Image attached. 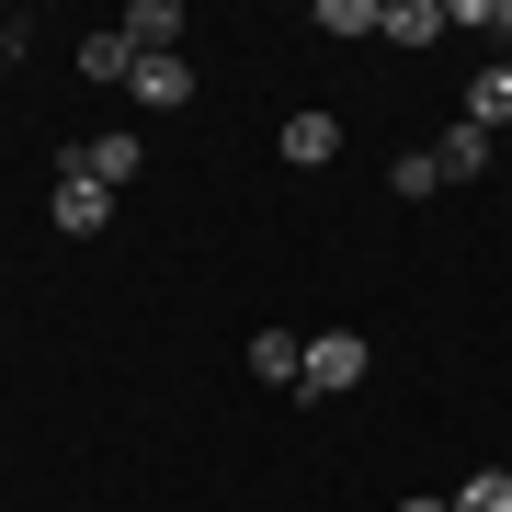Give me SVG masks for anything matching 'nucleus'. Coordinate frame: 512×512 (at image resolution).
Returning <instances> with one entry per match:
<instances>
[{
  "label": "nucleus",
  "instance_id": "ddd939ff",
  "mask_svg": "<svg viewBox=\"0 0 512 512\" xmlns=\"http://www.w3.org/2000/svg\"><path fill=\"white\" fill-rule=\"evenodd\" d=\"M399 512H456V501H399Z\"/></svg>",
  "mask_w": 512,
  "mask_h": 512
},
{
  "label": "nucleus",
  "instance_id": "f03ea898",
  "mask_svg": "<svg viewBox=\"0 0 512 512\" xmlns=\"http://www.w3.org/2000/svg\"><path fill=\"white\" fill-rule=\"evenodd\" d=\"M137 160H148V148H137L126 126H103V137H80V148H57V171H92V183H103V194H114V183H126V171H137Z\"/></svg>",
  "mask_w": 512,
  "mask_h": 512
},
{
  "label": "nucleus",
  "instance_id": "f8f14e48",
  "mask_svg": "<svg viewBox=\"0 0 512 512\" xmlns=\"http://www.w3.org/2000/svg\"><path fill=\"white\" fill-rule=\"evenodd\" d=\"M456 512H512V467H478L467 490H456Z\"/></svg>",
  "mask_w": 512,
  "mask_h": 512
},
{
  "label": "nucleus",
  "instance_id": "9b49d317",
  "mask_svg": "<svg viewBox=\"0 0 512 512\" xmlns=\"http://www.w3.org/2000/svg\"><path fill=\"white\" fill-rule=\"evenodd\" d=\"M126 69H137L126 35H92V46H80V80H126Z\"/></svg>",
  "mask_w": 512,
  "mask_h": 512
},
{
  "label": "nucleus",
  "instance_id": "1a4fd4ad",
  "mask_svg": "<svg viewBox=\"0 0 512 512\" xmlns=\"http://www.w3.org/2000/svg\"><path fill=\"white\" fill-rule=\"evenodd\" d=\"M330 148H342V126H330V114H285V160H296V171H319Z\"/></svg>",
  "mask_w": 512,
  "mask_h": 512
},
{
  "label": "nucleus",
  "instance_id": "4468645a",
  "mask_svg": "<svg viewBox=\"0 0 512 512\" xmlns=\"http://www.w3.org/2000/svg\"><path fill=\"white\" fill-rule=\"evenodd\" d=\"M490 23H501V35H512V0H501V12H490Z\"/></svg>",
  "mask_w": 512,
  "mask_h": 512
},
{
  "label": "nucleus",
  "instance_id": "39448f33",
  "mask_svg": "<svg viewBox=\"0 0 512 512\" xmlns=\"http://www.w3.org/2000/svg\"><path fill=\"white\" fill-rule=\"evenodd\" d=\"M478 171H490V137H478V126H444L433 137V183H478Z\"/></svg>",
  "mask_w": 512,
  "mask_h": 512
},
{
  "label": "nucleus",
  "instance_id": "20e7f679",
  "mask_svg": "<svg viewBox=\"0 0 512 512\" xmlns=\"http://www.w3.org/2000/svg\"><path fill=\"white\" fill-rule=\"evenodd\" d=\"M103 217H114V194L92 183V171H57V228H69V239H92Z\"/></svg>",
  "mask_w": 512,
  "mask_h": 512
},
{
  "label": "nucleus",
  "instance_id": "7ed1b4c3",
  "mask_svg": "<svg viewBox=\"0 0 512 512\" xmlns=\"http://www.w3.org/2000/svg\"><path fill=\"white\" fill-rule=\"evenodd\" d=\"M126 92H137V103H160V114H171V103H194V57H137Z\"/></svg>",
  "mask_w": 512,
  "mask_h": 512
},
{
  "label": "nucleus",
  "instance_id": "f257e3e1",
  "mask_svg": "<svg viewBox=\"0 0 512 512\" xmlns=\"http://www.w3.org/2000/svg\"><path fill=\"white\" fill-rule=\"evenodd\" d=\"M365 365H376L365 330H319V342H308V376H296V387H308V399H330V387H365Z\"/></svg>",
  "mask_w": 512,
  "mask_h": 512
},
{
  "label": "nucleus",
  "instance_id": "6e6552de",
  "mask_svg": "<svg viewBox=\"0 0 512 512\" xmlns=\"http://www.w3.org/2000/svg\"><path fill=\"white\" fill-rule=\"evenodd\" d=\"M251 376L296 387V376H308V342H296V330H262V342H251Z\"/></svg>",
  "mask_w": 512,
  "mask_h": 512
},
{
  "label": "nucleus",
  "instance_id": "9d476101",
  "mask_svg": "<svg viewBox=\"0 0 512 512\" xmlns=\"http://www.w3.org/2000/svg\"><path fill=\"white\" fill-rule=\"evenodd\" d=\"M387 0H319V35H376Z\"/></svg>",
  "mask_w": 512,
  "mask_h": 512
},
{
  "label": "nucleus",
  "instance_id": "0eeeda50",
  "mask_svg": "<svg viewBox=\"0 0 512 512\" xmlns=\"http://www.w3.org/2000/svg\"><path fill=\"white\" fill-rule=\"evenodd\" d=\"M467 126H478V137H490V126H512V57L467 80Z\"/></svg>",
  "mask_w": 512,
  "mask_h": 512
},
{
  "label": "nucleus",
  "instance_id": "423d86ee",
  "mask_svg": "<svg viewBox=\"0 0 512 512\" xmlns=\"http://www.w3.org/2000/svg\"><path fill=\"white\" fill-rule=\"evenodd\" d=\"M444 23H456L444 0H387V23H376V35H387V46H433Z\"/></svg>",
  "mask_w": 512,
  "mask_h": 512
}]
</instances>
